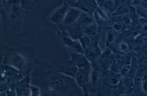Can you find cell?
Listing matches in <instances>:
<instances>
[{"label": "cell", "mask_w": 147, "mask_h": 96, "mask_svg": "<svg viewBox=\"0 0 147 96\" xmlns=\"http://www.w3.org/2000/svg\"><path fill=\"white\" fill-rule=\"evenodd\" d=\"M78 40L84 51L88 47L91 43V40L89 37L85 34Z\"/></svg>", "instance_id": "obj_24"}, {"label": "cell", "mask_w": 147, "mask_h": 96, "mask_svg": "<svg viewBox=\"0 0 147 96\" xmlns=\"http://www.w3.org/2000/svg\"><path fill=\"white\" fill-rule=\"evenodd\" d=\"M0 92L5 91L8 88L9 86L6 81H0Z\"/></svg>", "instance_id": "obj_34"}, {"label": "cell", "mask_w": 147, "mask_h": 96, "mask_svg": "<svg viewBox=\"0 0 147 96\" xmlns=\"http://www.w3.org/2000/svg\"><path fill=\"white\" fill-rule=\"evenodd\" d=\"M115 59L112 54L110 57L109 70L115 73H119L118 68Z\"/></svg>", "instance_id": "obj_26"}, {"label": "cell", "mask_w": 147, "mask_h": 96, "mask_svg": "<svg viewBox=\"0 0 147 96\" xmlns=\"http://www.w3.org/2000/svg\"><path fill=\"white\" fill-rule=\"evenodd\" d=\"M105 0H95V3L98 7L102 9Z\"/></svg>", "instance_id": "obj_35"}, {"label": "cell", "mask_w": 147, "mask_h": 96, "mask_svg": "<svg viewBox=\"0 0 147 96\" xmlns=\"http://www.w3.org/2000/svg\"><path fill=\"white\" fill-rule=\"evenodd\" d=\"M26 14L23 28L18 34L22 38L31 36L44 26L45 20L50 13L62 5L63 0H20Z\"/></svg>", "instance_id": "obj_2"}, {"label": "cell", "mask_w": 147, "mask_h": 96, "mask_svg": "<svg viewBox=\"0 0 147 96\" xmlns=\"http://www.w3.org/2000/svg\"><path fill=\"white\" fill-rule=\"evenodd\" d=\"M142 89L143 91L147 93V76L144 77L141 82Z\"/></svg>", "instance_id": "obj_33"}, {"label": "cell", "mask_w": 147, "mask_h": 96, "mask_svg": "<svg viewBox=\"0 0 147 96\" xmlns=\"http://www.w3.org/2000/svg\"><path fill=\"white\" fill-rule=\"evenodd\" d=\"M100 48L96 42L90 44L85 51L84 55L90 62L91 63L98 58L102 54Z\"/></svg>", "instance_id": "obj_14"}, {"label": "cell", "mask_w": 147, "mask_h": 96, "mask_svg": "<svg viewBox=\"0 0 147 96\" xmlns=\"http://www.w3.org/2000/svg\"><path fill=\"white\" fill-rule=\"evenodd\" d=\"M142 57L144 58H147V48L143 51L142 54Z\"/></svg>", "instance_id": "obj_36"}, {"label": "cell", "mask_w": 147, "mask_h": 96, "mask_svg": "<svg viewBox=\"0 0 147 96\" xmlns=\"http://www.w3.org/2000/svg\"><path fill=\"white\" fill-rule=\"evenodd\" d=\"M143 43V36L140 35L135 39L134 42V47L136 48H139L142 45Z\"/></svg>", "instance_id": "obj_30"}, {"label": "cell", "mask_w": 147, "mask_h": 96, "mask_svg": "<svg viewBox=\"0 0 147 96\" xmlns=\"http://www.w3.org/2000/svg\"><path fill=\"white\" fill-rule=\"evenodd\" d=\"M130 4L123 3L119 5L115 10L111 13L112 17L121 16L128 14L129 12Z\"/></svg>", "instance_id": "obj_18"}, {"label": "cell", "mask_w": 147, "mask_h": 96, "mask_svg": "<svg viewBox=\"0 0 147 96\" xmlns=\"http://www.w3.org/2000/svg\"><path fill=\"white\" fill-rule=\"evenodd\" d=\"M7 0H0V7L3 6Z\"/></svg>", "instance_id": "obj_37"}, {"label": "cell", "mask_w": 147, "mask_h": 96, "mask_svg": "<svg viewBox=\"0 0 147 96\" xmlns=\"http://www.w3.org/2000/svg\"><path fill=\"white\" fill-rule=\"evenodd\" d=\"M25 76L19 71L9 66L0 64V81H5L9 87H15L17 82Z\"/></svg>", "instance_id": "obj_6"}, {"label": "cell", "mask_w": 147, "mask_h": 96, "mask_svg": "<svg viewBox=\"0 0 147 96\" xmlns=\"http://www.w3.org/2000/svg\"><path fill=\"white\" fill-rule=\"evenodd\" d=\"M30 75L25 76L16 84L15 89L17 96H31Z\"/></svg>", "instance_id": "obj_11"}, {"label": "cell", "mask_w": 147, "mask_h": 96, "mask_svg": "<svg viewBox=\"0 0 147 96\" xmlns=\"http://www.w3.org/2000/svg\"><path fill=\"white\" fill-rule=\"evenodd\" d=\"M58 69L59 72L74 78L79 70L71 60H65Z\"/></svg>", "instance_id": "obj_12"}, {"label": "cell", "mask_w": 147, "mask_h": 96, "mask_svg": "<svg viewBox=\"0 0 147 96\" xmlns=\"http://www.w3.org/2000/svg\"><path fill=\"white\" fill-rule=\"evenodd\" d=\"M70 47L72 49L73 51L84 54L85 51L78 40H73V43Z\"/></svg>", "instance_id": "obj_23"}, {"label": "cell", "mask_w": 147, "mask_h": 96, "mask_svg": "<svg viewBox=\"0 0 147 96\" xmlns=\"http://www.w3.org/2000/svg\"><path fill=\"white\" fill-rule=\"evenodd\" d=\"M121 21L125 27L131 25V19L128 14L121 16Z\"/></svg>", "instance_id": "obj_28"}, {"label": "cell", "mask_w": 147, "mask_h": 96, "mask_svg": "<svg viewBox=\"0 0 147 96\" xmlns=\"http://www.w3.org/2000/svg\"><path fill=\"white\" fill-rule=\"evenodd\" d=\"M113 29L117 31H120L123 29L125 26L121 21H116L113 24Z\"/></svg>", "instance_id": "obj_29"}, {"label": "cell", "mask_w": 147, "mask_h": 96, "mask_svg": "<svg viewBox=\"0 0 147 96\" xmlns=\"http://www.w3.org/2000/svg\"><path fill=\"white\" fill-rule=\"evenodd\" d=\"M139 19L142 26L141 35L143 36H147V19L142 18Z\"/></svg>", "instance_id": "obj_25"}, {"label": "cell", "mask_w": 147, "mask_h": 96, "mask_svg": "<svg viewBox=\"0 0 147 96\" xmlns=\"http://www.w3.org/2000/svg\"><path fill=\"white\" fill-rule=\"evenodd\" d=\"M66 30L73 40H79L84 34V32L78 28H74Z\"/></svg>", "instance_id": "obj_20"}, {"label": "cell", "mask_w": 147, "mask_h": 96, "mask_svg": "<svg viewBox=\"0 0 147 96\" xmlns=\"http://www.w3.org/2000/svg\"><path fill=\"white\" fill-rule=\"evenodd\" d=\"M129 49L128 44L124 42H122L118 44L115 48V50L118 54L122 55L127 52Z\"/></svg>", "instance_id": "obj_22"}, {"label": "cell", "mask_w": 147, "mask_h": 96, "mask_svg": "<svg viewBox=\"0 0 147 96\" xmlns=\"http://www.w3.org/2000/svg\"><path fill=\"white\" fill-rule=\"evenodd\" d=\"M111 54V50L107 49L98 58L91 63L92 68L99 70L103 77L109 70L110 57Z\"/></svg>", "instance_id": "obj_8"}, {"label": "cell", "mask_w": 147, "mask_h": 96, "mask_svg": "<svg viewBox=\"0 0 147 96\" xmlns=\"http://www.w3.org/2000/svg\"><path fill=\"white\" fill-rule=\"evenodd\" d=\"M5 91L6 96H17L15 87H9L8 89Z\"/></svg>", "instance_id": "obj_31"}, {"label": "cell", "mask_w": 147, "mask_h": 96, "mask_svg": "<svg viewBox=\"0 0 147 96\" xmlns=\"http://www.w3.org/2000/svg\"><path fill=\"white\" fill-rule=\"evenodd\" d=\"M71 60L79 69L90 68L91 64L84 54H80L74 51H69Z\"/></svg>", "instance_id": "obj_13"}, {"label": "cell", "mask_w": 147, "mask_h": 96, "mask_svg": "<svg viewBox=\"0 0 147 96\" xmlns=\"http://www.w3.org/2000/svg\"><path fill=\"white\" fill-rule=\"evenodd\" d=\"M81 12L78 8L69 7L58 30H64L67 26L74 23L78 20Z\"/></svg>", "instance_id": "obj_10"}, {"label": "cell", "mask_w": 147, "mask_h": 96, "mask_svg": "<svg viewBox=\"0 0 147 96\" xmlns=\"http://www.w3.org/2000/svg\"><path fill=\"white\" fill-rule=\"evenodd\" d=\"M0 14L3 30L9 27L15 32H20L26 18L20 0H7L4 5L0 7Z\"/></svg>", "instance_id": "obj_4"}, {"label": "cell", "mask_w": 147, "mask_h": 96, "mask_svg": "<svg viewBox=\"0 0 147 96\" xmlns=\"http://www.w3.org/2000/svg\"><path fill=\"white\" fill-rule=\"evenodd\" d=\"M97 26L95 23L86 26L84 33L89 37L94 36L96 33Z\"/></svg>", "instance_id": "obj_21"}, {"label": "cell", "mask_w": 147, "mask_h": 96, "mask_svg": "<svg viewBox=\"0 0 147 96\" xmlns=\"http://www.w3.org/2000/svg\"><path fill=\"white\" fill-rule=\"evenodd\" d=\"M103 79V77L101 72L97 69L92 68L90 74L89 91H98L102 84Z\"/></svg>", "instance_id": "obj_9"}, {"label": "cell", "mask_w": 147, "mask_h": 96, "mask_svg": "<svg viewBox=\"0 0 147 96\" xmlns=\"http://www.w3.org/2000/svg\"><path fill=\"white\" fill-rule=\"evenodd\" d=\"M78 19L80 24L86 26L95 23L93 17L86 12H81Z\"/></svg>", "instance_id": "obj_17"}, {"label": "cell", "mask_w": 147, "mask_h": 96, "mask_svg": "<svg viewBox=\"0 0 147 96\" xmlns=\"http://www.w3.org/2000/svg\"><path fill=\"white\" fill-rule=\"evenodd\" d=\"M117 8L115 0H105L101 9L111 13Z\"/></svg>", "instance_id": "obj_19"}, {"label": "cell", "mask_w": 147, "mask_h": 96, "mask_svg": "<svg viewBox=\"0 0 147 96\" xmlns=\"http://www.w3.org/2000/svg\"><path fill=\"white\" fill-rule=\"evenodd\" d=\"M69 7L66 1L51 11L46 19L44 26L52 31L58 30Z\"/></svg>", "instance_id": "obj_5"}, {"label": "cell", "mask_w": 147, "mask_h": 96, "mask_svg": "<svg viewBox=\"0 0 147 96\" xmlns=\"http://www.w3.org/2000/svg\"><path fill=\"white\" fill-rule=\"evenodd\" d=\"M40 89L37 86L30 84V89L31 96H38L41 95Z\"/></svg>", "instance_id": "obj_27"}, {"label": "cell", "mask_w": 147, "mask_h": 96, "mask_svg": "<svg viewBox=\"0 0 147 96\" xmlns=\"http://www.w3.org/2000/svg\"><path fill=\"white\" fill-rule=\"evenodd\" d=\"M114 39V36L113 32L111 30L107 31V44L109 45L113 41Z\"/></svg>", "instance_id": "obj_32"}, {"label": "cell", "mask_w": 147, "mask_h": 96, "mask_svg": "<svg viewBox=\"0 0 147 96\" xmlns=\"http://www.w3.org/2000/svg\"><path fill=\"white\" fill-rule=\"evenodd\" d=\"M90 67L79 69L74 78L78 85L83 91L84 95H89Z\"/></svg>", "instance_id": "obj_7"}, {"label": "cell", "mask_w": 147, "mask_h": 96, "mask_svg": "<svg viewBox=\"0 0 147 96\" xmlns=\"http://www.w3.org/2000/svg\"><path fill=\"white\" fill-rule=\"evenodd\" d=\"M67 0V1H76V0Z\"/></svg>", "instance_id": "obj_38"}, {"label": "cell", "mask_w": 147, "mask_h": 96, "mask_svg": "<svg viewBox=\"0 0 147 96\" xmlns=\"http://www.w3.org/2000/svg\"><path fill=\"white\" fill-rule=\"evenodd\" d=\"M38 58L30 75L31 84L52 96L84 95L74 78L59 72L44 58Z\"/></svg>", "instance_id": "obj_1"}, {"label": "cell", "mask_w": 147, "mask_h": 96, "mask_svg": "<svg viewBox=\"0 0 147 96\" xmlns=\"http://www.w3.org/2000/svg\"><path fill=\"white\" fill-rule=\"evenodd\" d=\"M121 76L119 73L109 70L103 77V83L111 85H117L119 83Z\"/></svg>", "instance_id": "obj_15"}, {"label": "cell", "mask_w": 147, "mask_h": 96, "mask_svg": "<svg viewBox=\"0 0 147 96\" xmlns=\"http://www.w3.org/2000/svg\"><path fill=\"white\" fill-rule=\"evenodd\" d=\"M0 58V64L13 68L24 76L30 75L38 60L32 46L22 45L12 48L1 42Z\"/></svg>", "instance_id": "obj_3"}, {"label": "cell", "mask_w": 147, "mask_h": 96, "mask_svg": "<svg viewBox=\"0 0 147 96\" xmlns=\"http://www.w3.org/2000/svg\"><path fill=\"white\" fill-rule=\"evenodd\" d=\"M57 38L59 43L63 46L71 47L73 40L65 30H57L56 31Z\"/></svg>", "instance_id": "obj_16"}]
</instances>
